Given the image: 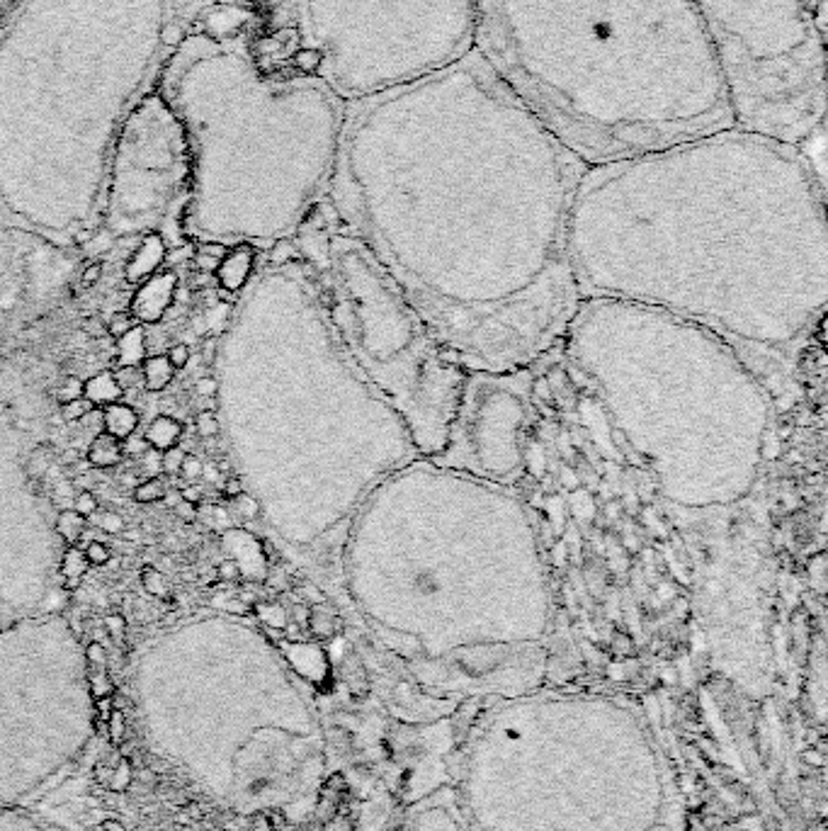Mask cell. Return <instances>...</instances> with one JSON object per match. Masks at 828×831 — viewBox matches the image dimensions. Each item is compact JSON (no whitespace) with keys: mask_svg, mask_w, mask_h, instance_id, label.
<instances>
[{"mask_svg":"<svg viewBox=\"0 0 828 831\" xmlns=\"http://www.w3.org/2000/svg\"><path fill=\"white\" fill-rule=\"evenodd\" d=\"M51 459H54L51 447L49 445L37 447V450L30 455V462H27V472H30V477H44V474L49 472V467H51Z\"/></svg>","mask_w":828,"mask_h":831,"instance_id":"22","label":"cell"},{"mask_svg":"<svg viewBox=\"0 0 828 831\" xmlns=\"http://www.w3.org/2000/svg\"><path fill=\"white\" fill-rule=\"evenodd\" d=\"M134 326H136V321L129 311H117V314H112V319L107 321V336L117 341V338H122L124 333H129Z\"/></svg>","mask_w":828,"mask_h":831,"instance_id":"25","label":"cell"},{"mask_svg":"<svg viewBox=\"0 0 828 831\" xmlns=\"http://www.w3.org/2000/svg\"><path fill=\"white\" fill-rule=\"evenodd\" d=\"M257 615H260L265 622H270V625H277V627L284 625V612H282V608H277V605H267V603L257 605Z\"/></svg>","mask_w":828,"mask_h":831,"instance_id":"41","label":"cell"},{"mask_svg":"<svg viewBox=\"0 0 828 831\" xmlns=\"http://www.w3.org/2000/svg\"><path fill=\"white\" fill-rule=\"evenodd\" d=\"M398 831H467L449 792L432 795L406 812Z\"/></svg>","mask_w":828,"mask_h":831,"instance_id":"7","label":"cell"},{"mask_svg":"<svg viewBox=\"0 0 828 831\" xmlns=\"http://www.w3.org/2000/svg\"><path fill=\"white\" fill-rule=\"evenodd\" d=\"M105 627L109 632V637L114 639V642H124V637H127V620H124L122 615H107L105 617Z\"/></svg>","mask_w":828,"mask_h":831,"instance_id":"35","label":"cell"},{"mask_svg":"<svg viewBox=\"0 0 828 831\" xmlns=\"http://www.w3.org/2000/svg\"><path fill=\"white\" fill-rule=\"evenodd\" d=\"M173 511L178 513V516L183 518L185 523H192V521H195V518H197V506H195V503H188V501H183V499L178 501V506H175Z\"/></svg>","mask_w":828,"mask_h":831,"instance_id":"46","label":"cell"},{"mask_svg":"<svg viewBox=\"0 0 828 831\" xmlns=\"http://www.w3.org/2000/svg\"><path fill=\"white\" fill-rule=\"evenodd\" d=\"M102 831H127L119 822H114V819H107L105 824H102Z\"/></svg>","mask_w":828,"mask_h":831,"instance_id":"51","label":"cell"},{"mask_svg":"<svg viewBox=\"0 0 828 831\" xmlns=\"http://www.w3.org/2000/svg\"><path fill=\"white\" fill-rule=\"evenodd\" d=\"M168 248L166 241L158 233H151L141 241L139 248L131 253V258L127 260V270H124V280L129 284H141L144 280H149L151 275H156L158 267L166 262Z\"/></svg>","mask_w":828,"mask_h":831,"instance_id":"8","label":"cell"},{"mask_svg":"<svg viewBox=\"0 0 828 831\" xmlns=\"http://www.w3.org/2000/svg\"><path fill=\"white\" fill-rule=\"evenodd\" d=\"M85 659H87V664H90L92 669H105V666H107L105 647H102L100 642H90V644H87V649H85Z\"/></svg>","mask_w":828,"mask_h":831,"instance_id":"36","label":"cell"},{"mask_svg":"<svg viewBox=\"0 0 828 831\" xmlns=\"http://www.w3.org/2000/svg\"><path fill=\"white\" fill-rule=\"evenodd\" d=\"M180 499L183 501H188V503H200L202 501V494H200V489H197L195 484H190V486H183V489H180Z\"/></svg>","mask_w":828,"mask_h":831,"instance_id":"48","label":"cell"},{"mask_svg":"<svg viewBox=\"0 0 828 831\" xmlns=\"http://www.w3.org/2000/svg\"><path fill=\"white\" fill-rule=\"evenodd\" d=\"M185 455H188V452H185L180 445L170 447V450H163V452H161L163 474H168V477H175V474H180V467H183V462H185Z\"/></svg>","mask_w":828,"mask_h":831,"instance_id":"26","label":"cell"},{"mask_svg":"<svg viewBox=\"0 0 828 831\" xmlns=\"http://www.w3.org/2000/svg\"><path fill=\"white\" fill-rule=\"evenodd\" d=\"M195 430L200 437H205V440H212V437L219 435V418H217V411H200L195 416Z\"/></svg>","mask_w":828,"mask_h":831,"instance_id":"23","label":"cell"},{"mask_svg":"<svg viewBox=\"0 0 828 831\" xmlns=\"http://www.w3.org/2000/svg\"><path fill=\"white\" fill-rule=\"evenodd\" d=\"M97 508H100V503H97V496L92 491H80L73 499V511L80 513L83 518H92L97 513Z\"/></svg>","mask_w":828,"mask_h":831,"instance_id":"30","label":"cell"},{"mask_svg":"<svg viewBox=\"0 0 828 831\" xmlns=\"http://www.w3.org/2000/svg\"><path fill=\"white\" fill-rule=\"evenodd\" d=\"M85 528H87V518L75 513L73 508H63L56 516V533L68 547L78 545L85 538Z\"/></svg>","mask_w":828,"mask_h":831,"instance_id":"16","label":"cell"},{"mask_svg":"<svg viewBox=\"0 0 828 831\" xmlns=\"http://www.w3.org/2000/svg\"><path fill=\"white\" fill-rule=\"evenodd\" d=\"M124 442V455H134V457H141L146 450H149V442H146V437H136V435H129Z\"/></svg>","mask_w":828,"mask_h":831,"instance_id":"42","label":"cell"},{"mask_svg":"<svg viewBox=\"0 0 828 831\" xmlns=\"http://www.w3.org/2000/svg\"><path fill=\"white\" fill-rule=\"evenodd\" d=\"M92 408L95 406H92L85 396H78V399H73V401L61 404V416H63V420H68V423H78V420L83 418L85 413H90Z\"/></svg>","mask_w":828,"mask_h":831,"instance_id":"24","label":"cell"},{"mask_svg":"<svg viewBox=\"0 0 828 831\" xmlns=\"http://www.w3.org/2000/svg\"><path fill=\"white\" fill-rule=\"evenodd\" d=\"M141 372H144V387L153 394L163 392L166 387L173 382V365L168 363L166 355H151L141 363Z\"/></svg>","mask_w":828,"mask_h":831,"instance_id":"15","label":"cell"},{"mask_svg":"<svg viewBox=\"0 0 828 831\" xmlns=\"http://www.w3.org/2000/svg\"><path fill=\"white\" fill-rule=\"evenodd\" d=\"M467 831H678L673 768L619 698L520 693L481 715L449 790Z\"/></svg>","mask_w":828,"mask_h":831,"instance_id":"3","label":"cell"},{"mask_svg":"<svg viewBox=\"0 0 828 831\" xmlns=\"http://www.w3.org/2000/svg\"><path fill=\"white\" fill-rule=\"evenodd\" d=\"M166 358H168V363L173 365V370H185L190 363V348L185 346V343H175V346L168 348Z\"/></svg>","mask_w":828,"mask_h":831,"instance_id":"33","label":"cell"},{"mask_svg":"<svg viewBox=\"0 0 828 831\" xmlns=\"http://www.w3.org/2000/svg\"><path fill=\"white\" fill-rule=\"evenodd\" d=\"M238 576H241L238 562H233V559L219 562V566H217V578H219V581H236Z\"/></svg>","mask_w":828,"mask_h":831,"instance_id":"40","label":"cell"},{"mask_svg":"<svg viewBox=\"0 0 828 831\" xmlns=\"http://www.w3.org/2000/svg\"><path fill=\"white\" fill-rule=\"evenodd\" d=\"M219 262H221V260L207 258V255H200V253H197V258H195V265H197V270H200V272H207V275H212V272H217Z\"/></svg>","mask_w":828,"mask_h":831,"instance_id":"47","label":"cell"},{"mask_svg":"<svg viewBox=\"0 0 828 831\" xmlns=\"http://www.w3.org/2000/svg\"><path fill=\"white\" fill-rule=\"evenodd\" d=\"M139 464H141V469H144V474H149V479L151 477H161V474H163L161 452L153 450V447H149V450H146L144 455L139 457Z\"/></svg>","mask_w":828,"mask_h":831,"instance_id":"32","label":"cell"},{"mask_svg":"<svg viewBox=\"0 0 828 831\" xmlns=\"http://www.w3.org/2000/svg\"><path fill=\"white\" fill-rule=\"evenodd\" d=\"M163 501H166L170 508H175V506H178V501H180V491H166Z\"/></svg>","mask_w":828,"mask_h":831,"instance_id":"50","label":"cell"},{"mask_svg":"<svg viewBox=\"0 0 828 831\" xmlns=\"http://www.w3.org/2000/svg\"><path fill=\"white\" fill-rule=\"evenodd\" d=\"M202 472H205V464L200 462V457L197 455H185V462L183 467H180V474H183L185 479L195 481L202 477Z\"/></svg>","mask_w":828,"mask_h":831,"instance_id":"37","label":"cell"},{"mask_svg":"<svg viewBox=\"0 0 828 831\" xmlns=\"http://www.w3.org/2000/svg\"><path fill=\"white\" fill-rule=\"evenodd\" d=\"M85 331L90 333V336H95V338H100L102 333H107V324H102L100 319H95V316H92L90 321H87L85 324Z\"/></svg>","mask_w":828,"mask_h":831,"instance_id":"49","label":"cell"},{"mask_svg":"<svg viewBox=\"0 0 828 831\" xmlns=\"http://www.w3.org/2000/svg\"><path fill=\"white\" fill-rule=\"evenodd\" d=\"M183 435H185L183 423H180L178 418H170V416H158V418H153L144 433L149 447H153V450H158V452L180 445V442H183Z\"/></svg>","mask_w":828,"mask_h":831,"instance_id":"11","label":"cell"},{"mask_svg":"<svg viewBox=\"0 0 828 831\" xmlns=\"http://www.w3.org/2000/svg\"><path fill=\"white\" fill-rule=\"evenodd\" d=\"M124 459V442L102 430L87 445V462L95 469H112Z\"/></svg>","mask_w":828,"mask_h":831,"instance_id":"10","label":"cell"},{"mask_svg":"<svg viewBox=\"0 0 828 831\" xmlns=\"http://www.w3.org/2000/svg\"><path fill=\"white\" fill-rule=\"evenodd\" d=\"M80 425H83V428L87 430V433H90L92 437L95 435H100L102 430H105V418H102V408H92L90 413H85L83 418L78 420Z\"/></svg>","mask_w":828,"mask_h":831,"instance_id":"34","label":"cell"},{"mask_svg":"<svg viewBox=\"0 0 828 831\" xmlns=\"http://www.w3.org/2000/svg\"><path fill=\"white\" fill-rule=\"evenodd\" d=\"M231 511L236 516H241L243 521H253L257 516V511H260V506H257V501L253 496L248 494H238L236 499H231Z\"/></svg>","mask_w":828,"mask_h":831,"instance_id":"27","label":"cell"},{"mask_svg":"<svg viewBox=\"0 0 828 831\" xmlns=\"http://www.w3.org/2000/svg\"><path fill=\"white\" fill-rule=\"evenodd\" d=\"M221 494L226 496L229 501L236 499L238 494H243V484H241V479L238 477H226V481H224V486H221Z\"/></svg>","mask_w":828,"mask_h":831,"instance_id":"45","label":"cell"},{"mask_svg":"<svg viewBox=\"0 0 828 831\" xmlns=\"http://www.w3.org/2000/svg\"><path fill=\"white\" fill-rule=\"evenodd\" d=\"M107 722H109V736H112L114 744H119L124 739V712L122 710H112Z\"/></svg>","mask_w":828,"mask_h":831,"instance_id":"38","label":"cell"},{"mask_svg":"<svg viewBox=\"0 0 828 831\" xmlns=\"http://www.w3.org/2000/svg\"><path fill=\"white\" fill-rule=\"evenodd\" d=\"M83 396L92 404V406L105 408V406H109V404L122 401L124 392L119 389V384L114 382L112 372H97V375H92L87 382H83Z\"/></svg>","mask_w":828,"mask_h":831,"instance_id":"12","label":"cell"},{"mask_svg":"<svg viewBox=\"0 0 828 831\" xmlns=\"http://www.w3.org/2000/svg\"><path fill=\"white\" fill-rule=\"evenodd\" d=\"M87 557L85 552L80 550L78 545L68 547V550L63 552V559H61V576L66 578V586L68 588H75L80 583V578L85 576L87 571Z\"/></svg>","mask_w":828,"mask_h":831,"instance_id":"17","label":"cell"},{"mask_svg":"<svg viewBox=\"0 0 828 831\" xmlns=\"http://www.w3.org/2000/svg\"><path fill=\"white\" fill-rule=\"evenodd\" d=\"M112 377L122 392L144 387V372H141V368H134V365H117L112 372Z\"/></svg>","mask_w":828,"mask_h":831,"instance_id":"21","label":"cell"},{"mask_svg":"<svg viewBox=\"0 0 828 831\" xmlns=\"http://www.w3.org/2000/svg\"><path fill=\"white\" fill-rule=\"evenodd\" d=\"M299 20L304 66L345 102L474 49V0H299Z\"/></svg>","mask_w":828,"mask_h":831,"instance_id":"5","label":"cell"},{"mask_svg":"<svg viewBox=\"0 0 828 831\" xmlns=\"http://www.w3.org/2000/svg\"><path fill=\"white\" fill-rule=\"evenodd\" d=\"M83 396V380L80 377H66L61 382V387H59V401L66 404V401H73V399Z\"/></svg>","mask_w":828,"mask_h":831,"instance_id":"31","label":"cell"},{"mask_svg":"<svg viewBox=\"0 0 828 831\" xmlns=\"http://www.w3.org/2000/svg\"><path fill=\"white\" fill-rule=\"evenodd\" d=\"M195 394L200 399H214L217 396V380L214 377H200L195 384Z\"/></svg>","mask_w":828,"mask_h":831,"instance_id":"43","label":"cell"},{"mask_svg":"<svg viewBox=\"0 0 828 831\" xmlns=\"http://www.w3.org/2000/svg\"><path fill=\"white\" fill-rule=\"evenodd\" d=\"M197 253L207 255V258H214V260H224V255L229 253V248L224 243H217V241H205V243L197 245Z\"/></svg>","mask_w":828,"mask_h":831,"instance_id":"39","label":"cell"},{"mask_svg":"<svg viewBox=\"0 0 828 831\" xmlns=\"http://www.w3.org/2000/svg\"><path fill=\"white\" fill-rule=\"evenodd\" d=\"M149 358V346H146V331L141 324H136L129 333L117 338V365H134L141 368V363Z\"/></svg>","mask_w":828,"mask_h":831,"instance_id":"14","label":"cell"},{"mask_svg":"<svg viewBox=\"0 0 828 831\" xmlns=\"http://www.w3.org/2000/svg\"><path fill=\"white\" fill-rule=\"evenodd\" d=\"M0 831H54V829L42 827L35 817L22 812L18 805H10V807H0Z\"/></svg>","mask_w":828,"mask_h":831,"instance_id":"18","label":"cell"},{"mask_svg":"<svg viewBox=\"0 0 828 831\" xmlns=\"http://www.w3.org/2000/svg\"><path fill=\"white\" fill-rule=\"evenodd\" d=\"M102 418H105V433L119 437V440H127L129 435H134L136 425H139L136 408L122 401L109 404V406L102 408Z\"/></svg>","mask_w":828,"mask_h":831,"instance_id":"13","label":"cell"},{"mask_svg":"<svg viewBox=\"0 0 828 831\" xmlns=\"http://www.w3.org/2000/svg\"><path fill=\"white\" fill-rule=\"evenodd\" d=\"M178 292V277L173 272H156L139 284L129 302V314L139 324H158L166 316Z\"/></svg>","mask_w":828,"mask_h":831,"instance_id":"6","label":"cell"},{"mask_svg":"<svg viewBox=\"0 0 828 831\" xmlns=\"http://www.w3.org/2000/svg\"><path fill=\"white\" fill-rule=\"evenodd\" d=\"M95 525L102 530V533L107 535H122L124 533V521L119 513H112V511H105V513H95Z\"/></svg>","mask_w":828,"mask_h":831,"instance_id":"28","label":"cell"},{"mask_svg":"<svg viewBox=\"0 0 828 831\" xmlns=\"http://www.w3.org/2000/svg\"><path fill=\"white\" fill-rule=\"evenodd\" d=\"M83 552L87 557V564H92V566H102V564H107V562L112 559V552H109V547L105 542H100V540H92V542L87 545Z\"/></svg>","mask_w":828,"mask_h":831,"instance_id":"29","label":"cell"},{"mask_svg":"<svg viewBox=\"0 0 828 831\" xmlns=\"http://www.w3.org/2000/svg\"><path fill=\"white\" fill-rule=\"evenodd\" d=\"M738 129L799 146L826 119V30L807 0H693Z\"/></svg>","mask_w":828,"mask_h":831,"instance_id":"4","label":"cell"},{"mask_svg":"<svg viewBox=\"0 0 828 831\" xmlns=\"http://www.w3.org/2000/svg\"><path fill=\"white\" fill-rule=\"evenodd\" d=\"M100 277H102V262H90V265L83 270V277H80V280H83V287H95V284L100 282Z\"/></svg>","mask_w":828,"mask_h":831,"instance_id":"44","label":"cell"},{"mask_svg":"<svg viewBox=\"0 0 828 831\" xmlns=\"http://www.w3.org/2000/svg\"><path fill=\"white\" fill-rule=\"evenodd\" d=\"M141 586L149 595L153 598H168L170 595V586H168V578L166 574L161 571L158 566H144L141 569Z\"/></svg>","mask_w":828,"mask_h":831,"instance_id":"19","label":"cell"},{"mask_svg":"<svg viewBox=\"0 0 828 831\" xmlns=\"http://www.w3.org/2000/svg\"><path fill=\"white\" fill-rule=\"evenodd\" d=\"M474 49L585 166L736 127L693 0H474Z\"/></svg>","mask_w":828,"mask_h":831,"instance_id":"2","label":"cell"},{"mask_svg":"<svg viewBox=\"0 0 828 831\" xmlns=\"http://www.w3.org/2000/svg\"><path fill=\"white\" fill-rule=\"evenodd\" d=\"M253 260H255V253L248 243H241L229 250L217 267L219 287H221L224 292H231V294L238 292V289L248 282L250 270H253Z\"/></svg>","mask_w":828,"mask_h":831,"instance_id":"9","label":"cell"},{"mask_svg":"<svg viewBox=\"0 0 828 831\" xmlns=\"http://www.w3.org/2000/svg\"><path fill=\"white\" fill-rule=\"evenodd\" d=\"M336 197L375 241L523 238L554 248L585 163L476 49L345 102Z\"/></svg>","mask_w":828,"mask_h":831,"instance_id":"1","label":"cell"},{"mask_svg":"<svg viewBox=\"0 0 828 831\" xmlns=\"http://www.w3.org/2000/svg\"><path fill=\"white\" fill-rule=\"evenodd\" d=\"M168 486L163 484L161 477H151L146 481H141V484L134 486V501L136 503H156V501H163V496H166Z\"/></svg>","mask_w":828,"mask_h":831,"instance_id":"20","label":"cell"}]
</instances>
